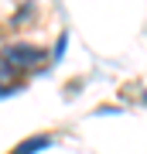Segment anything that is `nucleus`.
<instances>
[{
	"instance_id": "nucleus-1",
	"label": "nucleus",
	"mask_w": 147,
	"mask_h": 154,
	"mask_svg": "<svg viewBox=\"0 0 147 154\" xmlns=\"http://www.w3.org/2000/svg\"><path fill=\"white\" fill-rule=\"evenodd\" d=\"M4 62H11L14 72H34V69H44L48 62V51L38 48L31 41H14V45H4Z\"/></svg>"
},
{
	"instance_id": "nucleus-2",
	"label": "nucleus",
	"mask_w": 147,
	"mask_h": 154,
	"mask_svg": "<svg viewBox=\"0 0 147 154\" xmlns=\"http://www.w3.org/2000/svg\"><path fill=\"white\" fill-rule=\"evenodd\" d=\"M58 140V134H51V130H44V134H31V137H24L17 147H11L7 154H38L44 147H51V144Z\"/></svg>"
}]
</instances>
